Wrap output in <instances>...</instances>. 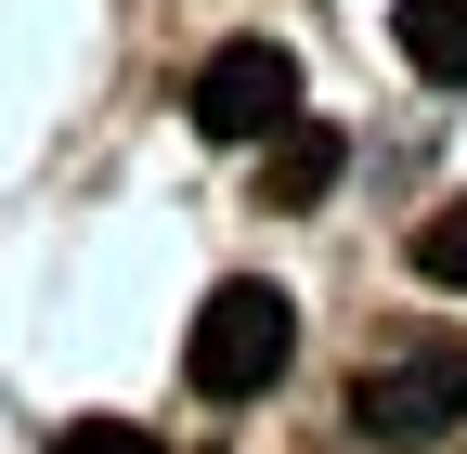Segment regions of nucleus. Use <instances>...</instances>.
<instances>
[{
    "label": "nucleus",
    "instance_id": "nucleus-7",
    "mask_svg": "<svg viewBox=\"0 0 467 454\" xmlns=\"http://www.w3.org/2000/svg\"><path fill=\"white\" fill-rule=\"evenodd\" d=\"M52 454H169V441L130 428V416H78V428H52Z\"/></svg>",
    "mask_w": 467,
    "mask_h": 454
},
{
    "label": "nucleus",
    "instance_id": "nucleus-5",
    "mask_svg": "<svg viewBox=\"0 0 467 454\" xmlns=\"http://www.w3.org/2000/svg\"><path fill=\"white\" fill-rule=\"evenodd\" d=\"M402 66L429 91H467V0H402Z\"/></svg>",
    "mask_w": 467,
    "mask_h": 454
},
{
    "label": "nucleus",
    "instance_id": "nucleus-4",
    "mask_svg": "<svg viewBox=\"0 0 467 454\" xmlns=\"http://www.w3.org/2000/svg\"><path fill=\"white\" fill-rule=\"evenodd\" d=\"M337 169H350L337 118H312V104H299V118H285V130L260 143V208H312V195L337 182Z\"/></svg>",
    "mask_w": 467,
    "mask_h": 454
},
{
    "label": "nucleus",
    "instance_id": "nucleus-1",
    "mask_svg": "<svg viewBox=\"0 0 467 454\" xmlns=\"http://www.w3.org/2000/svg\"><path fill=\"white\" fill-rule=\"evenodd\" d=\"M285 364H299V312H285V286H260V273H234V286L195 312V337H182V377L208 389V403H260Z\"/></svg>",
    "mask_w": 467,
    "mask_h": 454
},
{
    "label": "nucleus",
    "instance_id": "nucleus-6",
    "mask_svg": "<svg viewBox=\"0 0 467 454\" xmlns=\"http://www.w3.org/2000/svg\"><path fill=\"white\" fill-rule=\"evenodd\" d=\"M416 273H429V286H454V299H467V195L416 221Z\"/></svg>",
    "mask_w": 467,
    "mask_h": 454
},
{
    "label": "nucleus",
    "instance_id": "nucleus-2",
    "mask_svg": "<svg viewBox=\"0 0 467 454\" xmlns=\"http://www.w3.org/2000/svg\"><path fill=\"white\" fill-rule=\"evenodd\" d=\"M350 428H364L377 454H429L467 428V351L454 337H416V351H389L350 377Z\"/></svg>",
    "mask_w": 467,
    "mask_h": 454
},
{
    "label": "nucleus",
    "instance_id": "nucleus-3",
    "mask_svg": "<svg viewBox=\"0 0 467 454\" xmlns=\"http://www.w3.org/2000/svg\"><path fill=\"white\" fill-rule=\"evenodd\" d=\"M285 118H299V66H285L273 39H221L195 66V130L208 143H273Z\"/></svg>",
    "mask_w": 467,
    "mask_h": 454
}]
</instances>
